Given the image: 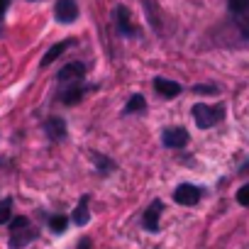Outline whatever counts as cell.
Returning <instances> with one entry per match:
<instances>
[{"mask_svg": "<svg viewBox=\"0 0 249 249\" xmlns=\"http://www.w3.org/2000/svg\"><path fill=\"white\" fill-rule=\"evenodd\" d=\"M161 210H164V203H161V200H154V203L147 208V213H144V227H147L149 232H157V230H159V215H161Z\"/></svg>", "mask_w": 249, "mask_h": 249, "instance_id": "30bf717a", "label": "cell"}, {"mask_svg": "<svg viewBox=\"0 0 249 249\" xmlns=\"http://www.w3.org/2000/svg\"><path fill=\"white\" fill-rule=\"evenodd\" d=\"M237 203H239V205H249V183L237 191Z\"/></svg>", "mask_w": 249, "mask_h": 249, "instance_id": "ffe728a7", "label": "cell"}, {"mask_svg": "<svg viewBox=\"0 0 249 249\" xmlns=\"http://www.w3.org/2000/svg\"><path fill=\"white\" fill-rule=\"evenodd\" d=\"M44 132H47L49 140L61 142V140L66 137V122H64L61 117H49V120L44 122Z\"/></svg>", "mask_w": 249, "mask_h": 249, "instance_id": "52a82bcc", "label": "cell"}, {"mask_svg": "<svg viewBox=\"0 0 249 249\" xmlns=\"http://www.w3.org/2000/svg\"><path fill=\"white\" fill-rule=\"evenodd\" d=\"M5 8H8V0H0V15L5 13Z\"/></svg>", "mask_w": 249, "mask_h": 249, "instance_id": "7402d4cb", "label": "cell"}, {"mask_svg": "<svg viewBox=\"0 0 249 249\" xmlns=\"http://www.w3.org/2000/svg\"><path fill=\"white\" fill-rule=\"evenodd\" d=\"M13 220V200L5 198V200H0V225H8Z\"/></svg>", "mask_w": 249, "mask_h": 249, "instance_id": "2e32d148", "label": "cell"}, {"mask_svg": "<svg viewBox=\"0 0 249 249\" xmlns=\"http://www.w3.org/2000/svg\"><path fill=\"white\" fill-rule=\"evenodd\" d=\"M144 107H147V100H144V95L135 93V95L127 100V105H124V112H140V110H144Z\"/></svg>", "mask_w": 249, "mask_h": 249, "instance_id": "5bb4252c", "label": "cell"}, {"mask_svg": "<svg viewBox=\"0 0 249 249\" xmlns=\"http://www.w3.org/2000/svg\"><path fill=\"white\" fill-rule=\"evenodd\" d=\"M225 117V107L222 105H205V103H196L193 105V120L200 130L215 127V124Z\"/></svg>", "mask_w": 249, "mask_h": 249, "instance_id": "6da1fadb", "label": "cell"}, {"mask_svg": "<svg viewBox=\"0 0 249 249\" xmlns=\"http://www.w3.org/2000/svg\"><path fill=\"white\" fill-rule=\"evenodd\" d=\"M76 249H93V242H90L88 237H83V239L78 242V247H76Z\"/></svg>", "mask_w": 249, "mask_h": 249, "instance_id": "44dd1931", "label": "cell"}, {"mask_svg": "<svg viewBox=\"0 0 249 249\" xmlns=\"http://www.w3.org/2000/svg\"><path fill=\"white\" fill-rule=\"evenodd\" d=\"M83 73H86V66L81 61H71V64H66L59 71V81L61 83H66V81H83Z\"/></svg>", "mask_w": 249, "mask_h": 249, "instance_id": "ba28073f", "label": "cell"}, {"mask_svg": "<svg viewBox=\"0 0 249 249\" xmlns=\"http://www.w3.org/2000/svg\"><path fill=\"white\" fill-rule=\"evenodd\" d=\"M49 227H52V232L61 234V232L69 227V220H66L64 215H54V217H49Z\"/></svg>", "mask_w": 249, "mask_h": 249, "instance_id": "e0dca14e", "label": "cell"}, {"mask_svg": "<svg viewBox=\"0 0 249 249\" xmlns=\"http://www.w3.org/2000/svg\"><path fill=\"white\" fill-rule=\"evenodd\" d=\"M230 13H232V15H244V13H249V0H230Z\"/></svg>", "mask_w": 249, "mask_h": 249, "instance_id": "ac0fdd59", "label": "cell"}, {"mask_svg": "<svg viewBox=\"0 0 249 249\" xmlns=\"http://www.w3.org/2000/svg\"><path fill=\"white\" fill-rule=\"evenodd\" d=\"M154 88H157V93L159 95H164V98H176L178 93H181V86L176 83V81H169V78H154Z\"/></svg>", "mask_w": 249, "mask_h": 249, "instance_id": "8fae6325", "label": "cell"}, {"mask_svg": "<svg viewBox=\"0 0 249 249\" xmlns=\"http://www.w3.org/2000/svg\"><path fill=\"white\" fill-rule=\"evenodd\" d=\"M115 20H117V27H120V32L124 35V37H132L135 35V25H132V18H130V10L124 8V5H117V10H115Z\"/></svg>", "mask_w": 249, "mask_h": 249, "instance_id": "9c48e42d", "label": "cell"}, {"mask_svg": "<svg viewBox=\"0 0 249 249\" xmlns=\"http://www.w3.org/2000/svg\"><path fill=\"white\" fill-rule=\"evenodd\" d=\"M66 83H69V86L61 88V93H59V100H61L64 105H76V103H81L83 93L90 90V86H83L81 81H66Z\"/></svg>", "mask_w": 249, "mask_h": 249, "instance_id": "3957f363", "label": "cell"}, {"mask_svg": "<svg viewBox=\"0 0 249 249\" xmlns=\"http://www.w3.org/2000/svg\"><path fill=\"white\" fill-rule=\"evenodd\" d=\"M54 10H56V20L64 22V25H69V22H73L78 18V5L73 3V0H56Z\"/></svg>", "mask_w": 249, "mask_h": 249, "instance_id": "5b68a950", "label": "cell"}, {"mask_svg": "<svg viewBox=\"0 0 249 249\" xmlns=\"http://www.w3.org/2000/svg\"><path fill=\"white\" fill-rule=\"evenodd\" d=\"M90 159L95 161V166H98V171H100V174H107V171H112V169H115V161L105 159L103 154H95V152H93V154H90Z\"/></svg>", "mask_w": 249, "mask_h": 249, "instance_id": "9a60e30c", "label": "cell"}, {"mask_svg": "<svg viewBox=\"0 0 249 249\" xmlns=\"http://www.w3.org/2000/svg\"><path fill=\"white\" fill-rule=\"evenodd\" d=\"M10 247L13 249H22L25 244H30L35 237H37V230L30 227V220L27 217H15L10 220Z\"/></svg>", "mask_w": 249, "mask_h": 249, "instance_id": "7a4b0ae2", "label": "cell"}, {"mask_svg": "<svg viewBox=\"0 0 249 249\" xmlns=\"http://www.w3.org/2000/svg\"><path fill=\"white\" fill-rule=\"evenodd\" d=\"M69 47H73V39H66V42L54 44V47H52V49L44 54V59H42V69H47L49 64H54V61H56V59H59V56H61V54H64Z\"/></svg>", "mask_w": 249, "mask_h": 249, "instance_id": "7c38bea8", "label": "cell"}, {"mask_svg": "<svg viewBox=\"0 0 249 249\" xmlns=\"http://www.w3.org/2000/svg\"><path fill=\"white\" fill-rule=\"evenodd\" d=\"M161 140H164V144H166L169 149H181V147L188 144V132H186L183 127H171V130L164 132Z\"/></svg>", "mask_w": 249, "mask_h": 249, "instance_id": "8992f818", "label": "cell"}, {"mask_svg": "<svg viewBox=\"0 0 249 249\" xmlns=\"http://www.w3.org/2000/svg\"><path fill=\"white\" fill-rule=\"evenodd\" d=\"M234 22L239 25V30H242V35L249 39V13H244V15H234Z\"/></svg>", "mask_w": 249, "mask_h": 249, "instance_id": "d6986e66", "label": "cell"}, {"mask_svg": "<svg viewBox=\"0 0 249 249\" xmlns=\"http://www.w3.org/2000/svg\"><path fill=\"white\" fill-rule=\"evenodd\" d=\"M174 200L178 205H196L200 200V188L198 186H191V183H181L174 191Z\"/></svg>", "mask_w": 249, "mask_h": 249, "instance_id": "277c9868", "label": "cell"}, {"mask_svg": "<svg viewBox=\"0 0 249 249\" xmlns=\"http://www.w3.org/2000/svg\"><path fill=\"white\" fill-rule=\"evenodd\" d=\"M88 200H90V196H83L81 200H78V205H76V210H73V225H88V220H90V213H88Z\"/></svg>", "mask_w": 249, "mask_h": 249, "instance_id": "4fadbf2b", "label": "cell"}]
</instances>
